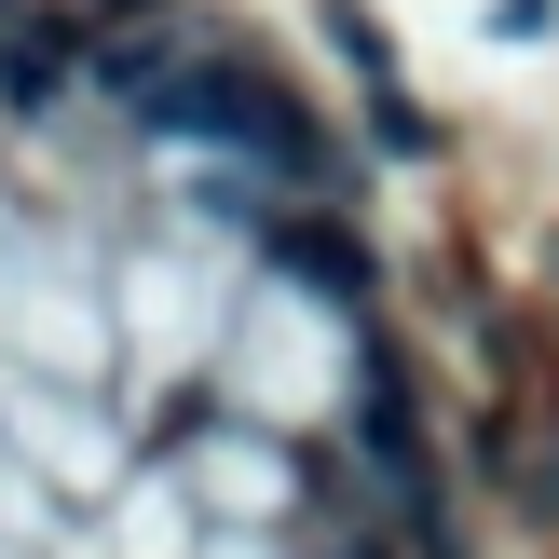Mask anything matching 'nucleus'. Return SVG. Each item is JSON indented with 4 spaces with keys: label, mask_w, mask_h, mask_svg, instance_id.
<instances>
[{
    "label": "nucleus",
    "mask_w": 559,
    "mask_h": 559,
    "mask_svg": "<svg viewBox=\"0 0 559 559\" xmlns=\"http://www.w3.org/2000/svg\"><path fill=\"white\" fill-rule=\"evenodd\" d=\"M287 273H314L328 300H355V287H369V260H355V233H342V218H314V233L287 218Z\"/></svg>",
    "instance_id": "obj_1"
}]
</instances>
